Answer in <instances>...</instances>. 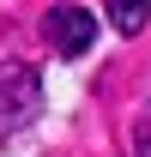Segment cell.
Wrapping results in <instances>:
<instances>
[{"instance_id": "1", "label": "cell", "mask_w": 151, "mask_h": 157, "mask_svg": "<svg viewBox=\"0 0 151 157\" xmlns=\"http://www.w3.org/2000/svg\"><path fill=\"white\" fill-rule=\"evenodd\" d=\"M48 42H55L67 60H79L97 42V18L85 12V6H55V12H48Z\"/></svg>"}, {"instance_id": "2", "label": "cell", "mask_w": 151, "mask_h": 157, "mask_svg": "<svg viewBox=\"0 0 151 157\" xmlns=\"http://www.w3.org/2000/svg\"><path fill=\"white\" fill-rule=\"evenodd\" d=\"M145 18H151V0H109V24L121 30V36L145 30Z\"/></svg>"}, {"instance_id": "3", "label": "cell", "mask_w": 151, "mask_h": 157, "mask_svg": "<svg viewBox=\"0 0 151 157\" xmlns=\"http://www.w3.org/2000/svg\"><path fill=\"white\" fill-rule=\"evenodd\" d=\"M133 145H139V157H151V127H139V139H133Z\"/></svg>"}]
</instances>
